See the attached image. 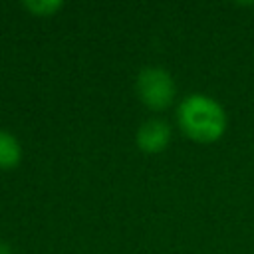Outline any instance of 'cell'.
I'll use <instances>...</instances> for the list:
<instances>
[{
	"label": "cell",
	"instance_id": "cell-1",
	"mask_svg": "<svg viewBox=\"0 0 254 254\" xmlns=\"http://www.w3.org/2000/svg\"><path fill=\"white\" fill-rule=\"evenodd\" d=\"M177 121L181 129L196 143L218 141L228 125L224 107L214 97L204 93L187 95L177 109Z\"/></svg>",
	"mask_w": 254,
	"mask_h": 254
},
{
	"label": "cell",
	"instance_id": "cell-2",
	"mask_svg": "<svg viewBox=\"0 0 254 254\" xmlns=\"http://www.w3.org/2000/svg\"><path fill=\"white\" fill-rule=\"evenodd\" d=\"M135 89L139 99L155 111L169 107L175 99V81L173 75L163 67H145L135 79Z\"/></svg>",
	"mask_w": 254,
	"mask_h": 254
},
{
	"label": "cell",
	"instance_id": "cell-3",
	"mask_svg": "<svg viewBox=\"0 0 254 254\" xmlns=\"http://www.w3.org/2000/svg\"><path fill=\"white\" fill-rule=\"evenodd\" d=\"M137 147L145 153H161L169 147L171 141V127L167 121L153 117L147 119L145 123H141V127L137 129Z\"/></svg>",
	"mask_w": 254,
	"mask_h": 254
},
{
	"label": "cell",
	"instance_id": "cell-4",
	"mask_svg": "<svg viewBox=\"0 0 254 254\" xmlns=\"http://www.w3.org/2000/svg\"><path fill=\"white\" fill-rule=\"evenodd\" d=\"M22 161V145L20 141L0 129V169H14Z\"/></svg>",
	"mask_w": 254,
	"mask_h": 254
},
{
	"label": "cell",
	"instance_id": "cell-5",
	"mask_svg": "<svg viewBox=\"0 0 254 254\" xmlns=\"http://www.w3.org/2000/svg\"><path fill=\"white\" fill-rule=\"evenodd\" d=\"M22 8H26L28 12H32L34 16H54L64 8L62 0H28L22 2Z\"/></svg>",
	"mask_w": 254,
	"mask_h": 254
},
{
	"label": "cell",
	"instance_id": "cell-6",
	"mask_svg": "<svg viewBox=\"0 0 254 254\" xmlns=\"http://www.w3.org/2000/svg\"><path fill=\"white\" fill-rule=\"evenodd\" d=\"M0 254H14V252H12V248H10L6 242L0 240Z\"/></svg>",
	"mask_w": 254,
	"mask_h": 254
}]
</instances>
